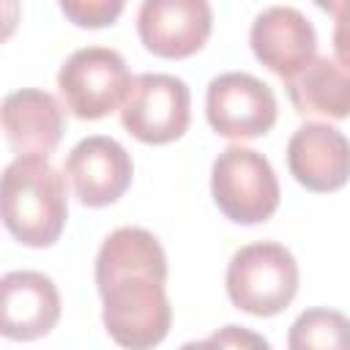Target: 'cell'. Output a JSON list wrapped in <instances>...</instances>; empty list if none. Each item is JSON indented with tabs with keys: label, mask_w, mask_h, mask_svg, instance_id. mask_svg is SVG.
<instances>
[{
	"label": "cell",
	"mask_w": 350,
	"mask_h": 350,
	"mask_svg": "<svg viewBox=\"0 0 350 350\" xmlns=\"http://www.w3.org/2000/svg\"><path fill=\"white\" fill-rule=\"evenodd\" d=\"M224 282L235 309L254 317H273L298 293V262L276 241L249 243L232 254Z\"/></svg>",
	"instance_id": "3957f363"
},
{
	"label": "cell",
	"mask_w": 350,
	"mask_h": 350,
	"mask_svg": "<svg viewBox=\"0 0 350 350\" xmlns=\"http://www.w3.org/2000/svg\"><path fill=\"white\" fill-rule=\"evenodd\" d=\"M312 3H314V5L320 8V11H328V14H336V11H339V8H342V5L347 3V0H312Z\"/></svg>",
	"instance_id": "d6986e66"
},
{
	"label": "cell",
	"mask_w": 350,
	"mask_h": 350,
	"mask_svg": "<svg viewBox=\"0 0 350 350\" xmlns=\"http://www.w3.org/2000/svg\"><path fill=\"white\" fill-rule=\"evenodd\" d=\"M3 293V336L33 342L46 336L60 320V293L41 271H11L0 282Z\"/></svg>",
	"instance_id": "7c38bea8"
},
{
	"label": "cell",
	"mask_w": 350,
	"mask_h": 350,
	"mask_svg": "<svg viewBox=\"0 0 350 350\" xmlns=\"http://www.w3.org/2000/svg\"><path fill=\"white\" fill-rule=\"evenodd\" d=\"M213 30L208 0H142L137 33L148 52L167 60L191 57L205 46Z\"/></svg>",
	"instance_id": "ba28073f"
},
{
	"label": "cell",
	"mask_w": 350,
	"mask_h": 350,
	"mask_svg": "<svg viewBox=\"0 0 350 350\" xmlns=\"http://www.w3.org/2000/svg\"><path fill=\"white\" fill-rule=\"evenodd\" d=\"M131 82L126 60L107 46L77 49L57 71L60 96L79 120H101L123 107Z\"/></svg>",
	"instance_id": "5b68a950"
},
{
	"label": "cell",
	"mask_w": 350,
	"mask_h": 350,
	"mask_svg": "<svg viewBox=\"0 0 350 350\" xmlns=\"http://www.w3.org/2000/svg\"><path fill=\"white\" fill-rule=\"evenodd\" d=\"M63 129V107L52 93L22 88L3 98V131L16 156H49Z\"/></svg>",
	"instance_id": "4fadbf2b"
},
{
	"label": "cell",
	"mask_w": 350,
	"mask_h": 350,
	"mask_svg": "<svg viewBox=\"0 0 350 350\" xmlns=\"http://www.w3.org/2000/svg\"><path fill=\"white\" fill-rule=\"evenodd\" d=\"M334 16H336V22H334V52H336V60L350 68V0Z\"/></svg>",
	"instance_id": "e0dca14e"
},
{
	"label": "cell",
	"mask_w": 350,
	"mask_h": 350,
	"mask_svg": "<svg viewBox=\"0 0 350 350\" xmlns=\"http://www.w3.org/2000/svg\"><path fill=\"white\" fill-rule=\"evenodd\" d=\"M287 345L293 350H350V317L334 309H306L290 325Z\"/></svg>",
	"instance_id": "9a60e30c"
},
{
	"label": "cell",
	"mask_w": 350,
	"mask_h": 350,
	"mask_svg": "<svg viewBox=\"0 0 350 350\" xmlns=\"http://www.w3.org/2000/svg\"><path fill=\"white\" fill-rule=\"evenodd\" d=\"M216 208L235 224L268 221L279 208V180L271 161L243 145L224 148L211 167Z\"/></svg>",
	"instance_id": "277c9868"
},
{
	"label": "cell",
	"mask_w": 350,
	"mask_h": 350,
	"mask_svg": "<svg viewBox=\"0 0 350 350\" xmlns=\"http://www.w3.org/2000/svg\"><path fill=\"white\" fill-rule=\"evenodd\" d=\"M287 167L304 189L336 191L350 180V139L331 123H304L287 142Z\"/></svg>",
	"instance_id": "30bf717a"
},
{
	"label": "cell",
	"mask_w": 350,
	"mask_h": 350,
	"mask_svg": "<svg viewBox=\"0 0 350 350\" xmlns=\"http://www.w3.org/2000/svg\"><path fill=\"white\" fill-rule=\"evenodd\" d=\"M205 115L211 129L227 139H257L276 123V96L257 77L230 71L211 79Z\"/></svg>",
	"instance_id": "52a82bcc"
},
{
	"label": "cell",
	"mask_w": 350,
	"mask_h": 350,
	"mask_svg": "<svg viewBox=\"0 0 350 350\" xmlns=\"http://www.w3.org/2000/svg\"><path fill=\"white\" fill-rule=\"evenodd\" d=\"M254 57L276 77L290 79L317 55V33L312 22L290 5L265 8L249 30Z\"/></svg>",
	"instance_id": "8fae6325"
},
{
	"label": "cell",
	"mask_w": 350,
	"mask_h": 350,
	"mask_svg": "<svg viewBox=\"0 0 350 350\" xmlns=\"http://www.w3.org/2000/svg\"><path fill=\"white\" fill-rule=\"evenodd\" d=\"M191 120L189 85L172 74H139L120 107L123 129L145 145H167L186 134Z\"/></svg>",
	"instance_id": "8992f818"
},
{
	"label": "cell",
	"mask_w": 350,
	"mask_h": 350,
	"mask_svg": "<svg viewBox=\"0 0 350 350\" xmlns=\"http://www.w3.org/2000/svg\"><path fill=\"white\" fill-rule=\"evenodd\" d=\"M66 19L85 30L109 27L126 8V0H57Z\"/></svg>",
	"instance_id": "2e32d148"
},
{
	"label": "cell",
	"mask_w": 350,
	"mask_h": 350,
	"mask_svg": "<svg viewBox=\"0 0 350 350\" xmlns=\"http://www.w3.org/2000/svg\"><path fill=\"white\" fill-rule=\"evenodd\" d=\"M167 254L159 238L142 227H120L96 254V287L104 301V328L131 350L164 342L172 325V306L164 293Z\"/></svg>",
	"instance_id": "6da1fadb"
},
{
	"label": "cell",
	"mask_w": 350,
	"mask_h": 350,
	"mask_svg": "<svg viewBox=\"0 0 350 350\" xmlns=\"http://www.w3.org/2000/svg\"><path fill=\"white\" fill-rule=\"evenodd\" d=\"M211 345H257V347H268V342L265 339H260V336H252V334H243L241 331V336H238V325H227L224 328V334H216L213 339H208Z\"/></svg>",
	"instance_id": "ac0fdd59"
},
{
	"label": "cell",
	"mask_w": 350,
	"mask_h": 350,
	"mask_svg": "<svg viewBox=\"0 0 350 350\" xmlns=\"http://www.w3.org/2000/svg\"><path fill=\"white\" fill-rule=\"evenodd\" d=\"M284 90L304 118H350V68L328 55H314L298 74L284 79Z\"/></svg>",
	"instance_id": "5bb4252c"
},
{
	"label": "cell",
	"mask_w": 350,
	"mask_h": 350,
	"mask_svg": "<svg viewBox=\"0 0 350 350\" xmlns=\"http://www.w3.org/2000/svg\"><path fill=\"white\" fill-rule=\"evenodd\" d=\"M63 172L82 205L104 208L126 194L134 178V164L118 139L96 134L71 148Z\"/></svg>",
	"instance_id": "9c48e42d"
},
{
	"label": "cell",
	"mask_w": 350,
	"mask_h": 350,
	"mask_svg": "<svg viewBox=\"0 0 350 350\" xmlns=\"http://www.w3.org/2000/svg\"><path fill=\"white\" fill-rule=\"evenodd\" d=\"M68 219L66 178L49 156H16L3 172V224L30 249L52 246Z\"/></svg>",
	"instance_id": "7a4b0ae2"
}]
</instances>
